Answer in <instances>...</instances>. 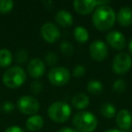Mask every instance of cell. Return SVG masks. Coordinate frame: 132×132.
Instances as JSON below:
<instances>
[{"label": "cell", "mask_w": 132, "mask_h": 132, "mask_svg": "<svg viewBox=\"0 0 132 132\" xmlns=\"http://www.w3.org/2000/svg\"><path fill=\"white\" fill-rule=\"evenodd\" d=\"M73 8L77 13L82 15H89L97 6L96 1L92 0H75L72 3Z\"/></svg>", "instance_id": "7c38bea8"}, {"label": "cell", "mask_w": 132, "mask_h": 132, "mask_svg": "<svg viewBox=\"0 0 132 132\" xmlns=\"http://www.w3.org/2000/svg\"><path fill=\"white\" fill-rule=\"evenodd\" d=\"M87 90L92 95H99L103 90L102 83L97 80H92L87 83Z\"/></svg>", "instance_id": "ffe728a7"}, {"label": "cell", "mask_w": 132, "mask_h": 132, "mask_svg": "<svg viewBox=\"0 0 132 132\" xmlns=\"http://www.w3.org/2000/svg\"><path fill=\"white\" fill-rule=\"evenodd\" d=\"M44 60H45V62L49 66H54L58 62V56L53 52H48L44 55Z\"/></svg>", "instance_id": "d4e9b609"}, {"label": "cell", "mask_w": 132, "mask_h": 132, "mask_svg": "<svg viewBox=\"0 0 132 132\" xmlns=\"http://www.w3.org/2000/svg\"><path fill=\"white\" fill-rule=\"evenodd\" d=\"M131 100H132V96H131Z\"/></svg>", "instance_id": "836d02e7"}, {"label": "cell", "mask_w": 132, "mask_h": 132, "mask_svg": "<svg viewBox=\"0 0 132 132\" xmlns=\"http://www.w3.org/2000/svg\"><path fill=\"white\" fill-rule=\"evenodd\" d=\"M27 71L31 77L37 79L42 77L45 72V64L41 59L34 58L28 63Z\"/></svg>", "instance_id": "8fae6325"}, {"label": "cell", "mask_w": 132, "mask_h": 132, "mask_svg": "<svg viewBox=\"0 0 132 132\" xmlns=\"http://www.w3.org/2000/svg\"><path fill=\"white\" fill-rule=\"evenodd\" d=\"M5 132H24V130L20 128V127L17 126H11L9 128H7Z\"/></svg>", "instance_id": "f546056e"}, {"label": "cell", "mask_w": 132, "mask_h": 132, "mask_svg": "<svg viewBox=\"0 0 132 132\" xmlns=\"http://www.w3.org/2000/svg\"><path fill=\"white\" fill-rule=\"evenodd\" d=\"M43 83L39 81H34L31 83V90L34 92L35 94H38L40 93L43 90Z\"/></svg>", "instance_id": "83f0119b"}, {"label": "cell", "mask_w": 132, "mask_h": 132, "mask_svg": "<svg viewBox=\"0 0 132 132\" xmlns=\"http://www.w3.org/2000/svg\"><path fill=\"white\" fill-rule=\"evenodd\" d=\"M106 41L115 50H123L126 47V38L119 31H111L106 35Z\"/></svg>", "instance_id": "30bf717a"}, {"label": "cell", "mask_w": 132, "mask_h": 132, "mask_svg": "<svg viewBox=\"0 0 132 132\" xmlns=\"http://www.w3.org/2000/svg\"><path fill=\"white\" fill-rule=\"evenodd\" d=\"M101 114L106 119H112L114 116L117 115L116 107L111 103H103L101 107Z\"/></svg>", "instance_id": "d6986e66"}, {"label": "cell", "mask_w": 132, "mask_h": 132, "mask_svg": "<svg viewBox=\"0 0 132 132\" xmlns=\"http://www.w3.org/2000/svg\"><path fill=\"white\" fill-rule=\"evenodd\" d=\"M14 108H15V106H14L13 102H11V101H5L4 103H2V105L0 107V110H2L3 112H5V113H9V112L13 111Z\"/></svg>", "instance_id": "f1b7e54d"}, {"label": "cell", "mask_w": 132, "mask_h": 132, "mask_svg": "<svg viewBox=\"0 0 132 132\" xmlns=\"http://www.w3.org/2000/svg\"><path fill=\"white\" fill-rule=\"evenodd\" d=\"M26 80V73L20 66H14L7 69L3 74V82L11 89L20 87Z\"/></svg>", "instance_id": "277c9868"}, {"label": "cell", "mask_w": 132, "mask_h": 132, "mask_svg": "<svg viewBox=\"0 0 132 132\" xmlns=\"http://www.w3.org/2000/svg\"><path fill=\"white\" fill-rule=\"evenodd\" d=\"M72 104L76 110H83L90 104V99L86 94L80 92L73 96L72 100Z\"/></svg>", "instance_id": "2e32d148"}, {"label": "cell", "mask_w": 132, "mask_h": 132, "mask_svg": "<svg viewBox=\"0 0 132 132\" xmlns=\"http://www.w3.org/2000/svg\"><path fill=\"white\" fill-rule=\"evenodd\" d=\"M40 34L43 39L49 44L55 43L60 38L61 35L58 26L51 22H47L43 24L40 29Z\"/></svg>", "instance_id": "9c48e42d"}, {"label": "cell", "mask_w": 132, "mask_h": 132, "mask_svg": "<svg viewBox=\"0 0 132 132\" xmlns=\"http://www.w3.org/2000/svg\"><path fill=\"white\" fill-rule=\"evenodd\" d=\"M55 20L61 26L67 27L73 24V16L70 12L66 10H59L55 15Z\"/></svg>", "instance_id": "9a60e30c"}, {"label": "cell", "mask_w": 132, "mask_h": 132, "mask_svg": "<svg viewBox=\"0 0 132 132\" xmlns=\"http://www.w3.org/2000/svg\"><path fill=\"white\" fill-rule=\"evenodd\" d=\"M128 50H129V53L132 54V37H131V38H130L129 42H128Z\"/></svg>", "instance_id": "d6a6232c"}, {"label": "cell", "mask_w": 132, "mask_h": 132, "mask_svg": "<svg viewBox=\"0 0 132 132\" xmlns=\"http://www.w3.org/2000/svg\"><path fill=\"white\" fill-rule=\"evenodd\" d=\"M86 72V68L84 67V65H81V64H78L72 70V75L74 77H81L83 76Z\"/></svg>", "instance_id": "4316f807"}, {"label": "cell", "mask_w": 132, "mask_h": 132, "mask_svg": "<svg viewBox=\"0 0 132 132\" xmlns=\"http://www.w3.org/2000/svg\"><path fill=\"white\" fill-rule=\"evenodd\" d=\"M17 109L26 115H35L40 109L39 101L29 95L22 96L17 101Z\"/></svg>", "instance_id": "52a82bcc"}, {"label": "cell", "mask_w": 132, "mask_h": 132, "mask_svg": "<svg viewBox=\"0 0 132 132\" xmlns=\"http://www.w3.org/2000/svg\"><path fill=\"white\" fill-rule=\"evenodd\" d=\"M47 113L53 121L56 123H63L70 118L72 109L68 103L58 101L50 105Z\"/></svg>", "instance_id": "3957f363"}, {"label": "cell", "mask_w": 132, "mask_h": 132, "mask_svg": "<svg viewBox=\"0 0 132 132\" xmlns=\"http://www.w3.org/2000/svg\"><path fill=\"white\" fill-rule=\"evenodd\" d=\"M116 123L121 130H128L132 125V115L128 110H120L116 115Z\"/></svg>", "instance_id": "4fadbf2b"}, {"label": "cell", "mask_w": 132, "mask_h": 132, "mask_svg": "<svg viewBox=\"0 0 132 132\" xmlns=\"http://www.w3.org/2000/svg\"><path fill=\"white\" fill-rule=\"evenodd\" d=\"M44 119L42 116L38 115V114H35V115L30 116L26 120V128L31 131H37V130L41 129L44 126Z\"/></svg>", "instance_id": "e0dca14e"}, {"label": "cell", "mask_w": 132, "mask_h": 132, "mask_svg": "<svg viewBox=\"0 0 132 132\" xmlns=\"http://www.w3.org/2000/svg\"><path fill=\"white\" fill-rule=\"evenodd\" d=\"M28 59V53L26 52V50L24 49H20L16 52V54H15V60L18 63H24V62H27Z\"/></svg>", "instance_id": "484cf974"}, {"label": "cell", "mask_w": 132, "mask_h": 132, "mask_svg": "<svg viewBox=\"0 0 132 132\" xmlns=\"http://www.w3.org/2000/svg\"><path fill=\"white\" fill-rule=\"evenodd\" d=\"M72 124L78 132H93L98 126V119L92 112L81 110L73 116Z\"/></svg>", "instance_id": "7a4b0ae2"}, {"label": "cell", "mask_w": 132, "mask_h": 132, "mask_svg": "<svg viewBox=\"0 0 132 132\" xmlns=\"http://www.w3.org/2000/svg\"><path fill=\"white\" fill-rule=\"evenodd\" d=\"M13 61L12 53L8 49H0V66L1 67H7L10 65Z\"/></svg>", "instance_id": "44dd1931"}, {"label": "cell", "mask_w": 132, "mask_h": 132, "mask_svg": "<svg viewBox=\"0 0 132 132\" xmlns=\"http://www.w3.org/2000/svg\"><path fill=\"white\" fill-rule=\"evenodd\" d=\"M73 36L77 42L83 44L89 40V32L85 27L81 26H78L73 30Z\"/></svg>", "instance_id": "ac0fdd59"}, {"label": "cell", "mask_w": 132, "mask_h": 132, "mask_svg": "<svg viewBox=\"0 0 132 132\" xmlns=\"http://www.w3.org/2000/svg\"><path fill=\"white\" fill-rule=\"evenodd\" d=\"M127 84L122 79H118L112 84V89H113L114 92H116L117 93H123V92L126 90Z\"/></svg>", "instance_id": "603a6c76"}, {"label": "cell", "mask_w": 132, "mask_h": 132, "mask_svg": "<svg viewBox=\"0 0 132 132\" xmlns=\"http://www.w3.org/2000/svg\"><path fill=\"white\" fill-rule=\"evenodd\" d=\"M132 66V58L127 53H119L112 61V70L116 74H125Z\"/></svg>", "instance_id": "5b68a950"}, {"label": "cell", "mask_w": 132, "mask_h": 132, "mask_svg": "<svg viewBox=\"0 0 132 132\" xmlns=\"http://www.w3.org/2000/svg\"><path fill=\"white\" fill-rule=\"evenodd\" d=\"M116 21V14L110 6H100L92 15V23L99 31L111 29Z\"/></svg>", "instance_id": "6da1fadb"}, {"label": "cell", "mask_w": 132, "mask_h": 132, "mask_svg": "<svg viewBox=\"0 0 132 132\" xmlns=\"http://www.w3.org/2000/svg\"><path fill=\"white\" fill-rule=\"evenodd\" d=\"M58 132H78L75 128H69V127H65V128H62L59 130Z\"/></svg>", "instance_id": "4dcf8cb0"}, {"label": "cell", "mask_w": 132, "mask_h": 132, "mask_svg": "<svg viewBox=\"0 0 132 132\" xmlns=\"http://www.w3.org/2000/svg\"><path fill=\"white\" fill-rule=\"evenodd\" d=\"M14 7V2L12 0H0V13L6 14L11 11Z\"/></svg>", "instance_id": "cb8c5ba5"}, {"label": "cell", "mask_w": 132, "mask_h": 132, "mask_svg": "<svg viewBox=\"0 0 132 132\" xmlns=\"http://www.w3.org/2000/svg\"><path fill=\"white\" fill-rule=\"evenodd\" d=\"M60 50L64 55L66 56H71L73 53L74 48L73 45L68 41H63L60 44Z\"/></svg>", "instance_id": "7402d4cb"}, {"label": "cell", "mask_w": 132, "mask_h": 132, "mask_svg": "<svg viewBox=\"0 0 132 132\" xmlns=\"http://www.w3.org/2000/svg\"><path fill=\"white\" fill-rule=\"evenodd\" d=\"M89 53L94 61L102 62L106 60L109 54L108 47L106 44L101 40H95L89 46Z\"/></svg>", "instance_id": "ba28073f"}, {"label": "cell", "mask_w": 132, "mask_h": 132, "mask_svg": "<svg viewBox=\"0 0 132 132\" xmlns=\"http://www.w3.org/2000/svg\"><path fill=\"white\" fill-rule=\"evenodd\" d=\"M116 20L121 26H129L132 24V8L128 6L120 7L116 15Z\"/></svg>", "instance_id": "5bb4252c"}, {"label": "cell", "mask_w": 132, "mask_h": 132, "mask_svg": "<svg viewBox=\"0 0 132 132\" xmlns=\"http://www.w3.org/2000/svg\"><path fill=\"white\" fill-rule=\"evenodd\" d=\"M71 73L65 67H53L48 72V80L54 86H63L70 81Z\"/></svg>", "instance_id": "8992f818"}, {"label": "cell", "mask_w": 132, "mask_h": 132, "mask_svg": "<svg viewBox=\"0 0 132 132\" xmlns=\"http://www.w3.org/2000/svg\"><path fill=\"white\" fill-rule=\"evenodd\" d=\"M104 132H123V131H122V130L117 129V128H110V129L105 130Z\"/></svg>", "instance_id": "1f68e13d"}]
</instances>
